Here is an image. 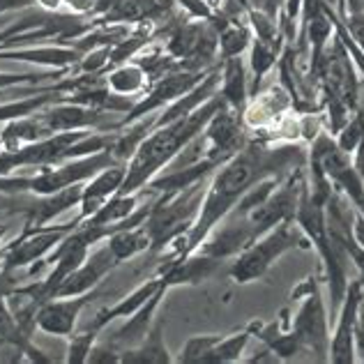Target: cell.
<instances>
[{
    "mask_svg": "<svg viewBox=\"0 0 364 364\" xmlns=\"http://www.w3.org/2000/svg\"><path fill=\"white\" fill-rule=\"evenodd\" d=\"M222 337H224V334H196V337L187 339V343L182 346V353L176 358V362H180V364H200L208 353L217 346Z\"/></svg>",
    "mask_w": 364,
    "mask_h": 364,
    "instance_id": "f1b7e54d",
    "label": "cell"
},
{
    "mask_svg": "<svg viewBox=\"0 0 364 364\" xmlns=\"http://www.w3.org/2000/svg\"><path fill=\"white\" fill-rule=\"evenodd\" d=\"M88 362L92 364H109V362H120V350L116 346H111L109 341L104 343H95L90 355H88Z\"/></svg>",
    "mask_w": 364,
    "mask_h": 364,
    "instance_id": "1f68e13d",
    "label": "cell"
},
{
    "mask_svg": "<svg viewBox=\"0 0 364 364\" xmlns=\"http://www.w3.org/2000/svg\"><path fill=\"white\" fill-rule=\"evenodd\" d=\"M35 5H40L44 12H58L63 7V0H35Z\"/></svg>",
    "mask_w": 364,
    "mask_h": 364,
    "instance_id": "8d00e7d4",
    "label": "cell"
},
{
    "mask_svg": "<svg viewBox=\"0 0 364 364\" xmlns=\"http://www.w3.org/2000/svg\"><path fill=\"white\" fill-rule=\"evenodd\" d=\"M364 300V279L358 277L348 284L337 316H334V330L330 339L328 362L332 364H353L355 362V321L358 309Z\"/></svg>",
    "mask_w": 364,
    "mask_h": 364,
    "instance_id": "9c48e42d",
    "label": "cell"
},
{
    "mask_svg": "<svg viewBox=\"0 0 364 364\" xmlns=\"http://www.w3.org/2000/svg\"><path fill=\"white\" fill-rule=\"evenodd\" d=\"M362 134H364V111H355L348 118V122L334 134V146H337L343 155L353 157V152L358 150L362 141Z\"/></svg>",
    "mask_w": 364,
    "mask_h": 364,
    "instance_id": "83f0119b",
    "label": "cell"
},
{
    "mask_svg": "<svg viewBox=\"0 0 364 364\" xmlns=\"http://www.w3.org/2000/svg\"><path fill=\"white\" fill-rule=\"evenodd\" d=\"M49 74H31V72H23V74H14V72H0V90H7V88H14V85H26V83H40L44 81Z\"/></svg>",
    "mask_w": 364,
    "mask_h": 364,
    "instance_id": "4dcf8cb0",
    "label": "cell"
},
{
    "mask_svg": "<svg viewBox=\"0 0 364 364\" xmlns=\"http://www.w3.org/2000/svg\"><path fill=\"white\" fill-rule=\"evenodd\" d=\"M5 233H7V224H0V242H3Z\"/></svg>",
    "mask_w": 364,
    "mask_h": 364,
    "instance_id": "ab89813d",
    "label": "cell"
},
{
    "mask_svg": "<svg viewBox=\"0 0 364 364\" xmlns=\"http://www.w3.org/2000/svg\"><path fill=\"white\" fill-rule=\"evenodd\" d=\"M63 5L70 7V14H76V16L100 12V0H63Z\"/></svg>",
    "mask_w": 364,
    "mask_h": 364,
    "instance_id": "836d02e7",
    "label": "cell"
},
{
    "mask_svg": "<svg viewBox=\"0 0 364 364\" xmlns=\"http://www.w3.org/2000/svg\"><path fill=\"white\" fill-rule=\"evenodd\" d=\"M81 194H83V182L81 185H70L60 191H53V194L46 196H37L31 210L26 215V224L28 228H37V226H46L51 224L55 217H60L67 210H72L81 203Z\"/></svg>",
    "mask_w": 364,
    "mask_h": 364,
    "instance_id": "9a60e30c",
    "label": "cell"
},
{
    "mask_svg": "<svg viewBox=\"0 0 364 364\" xmlns=\"http://www.w3.org/2000/svg\"><path fill=\"white\" fill-rule=\"evenodd\" d=\"M249 44H252V31L242 23L231 21L219 31V60L242 55Z\"/></svg>",
    "mask_w": 364,
    "mask_h": 364,
    "instance_id": "d4e9b609",
    "label": "cell"
},
{
    "mask_svg": "<svg viewBox=\"0 0 364 364\" xmlns=\"http://www.w3.org/2000/svg\"><path fill=\"white\" fill-rule=\"evenodd\" d=\"M176 3L182 9H187V14L194 16V18H203V21H210V18L215 16V9H213V5L208 3V0H176Z\"/></svg>",
    "mask_w": 364,
    "mask_h": 364,
    "instance_id": "d6a6232c",
    "label": "cell"
},
{
    "mask_svg": "<svg viewBox=\"0 0 364 364\" xmlns=\"http://www.w3.org/2000/svg\"><path fill=\"white\" fill-rule=\"evenodd\" d=\"M0 58L3 60H26L44 67H55V70H67L81 60V53L74 46H21V49H0Z\"/></svg>",
    "mask_w": 364,
    "mask_h": 364,
    "instance_id": "ac0fdd59",
    "label": "cell"
},
{
    "mask_svg": "<svg viewBox=\"0 0 364 364\" xmlns=\"http://www.w3.org/2000/svg\"><path fill=\"white\" fill-rule=\"evenodd\" d=\"M79 224H81V219L76 217L74 222H67V224H46L37 228L23 226V231L18 233L16 240L3 247L0 267H3L5 272H14V270H21V267H28V277L40 274L46 256H49L53 249L65 240V235L72 233Z\"/></svg>",
    "mask_w": 364,
    "mask_h": 364,
    "instance_id": "5b68a950",
    "label": "cell"
},
{
    "mask_svg": "<svg viewBox=\"0 0 364 364\" xmlns=\"http://www.w3.org/2000/svg\"><path fill=\"white\" fill-rule=\"evenodd\" d=\"M97 295H100V286L90 293L74 295V298H51L42 302L35 311L37 330H42L46 334H55V337H70L76 323H79V316Z\"/></svg>",
    "mask_w": 364,
    "mask_h": 364,
    "instance_id": "30bf717a",
    "label": "cell"
},
{
    "mask_svg": "<svg viewBox=\"0 0 364 364\" xmlns=\"http://www.w3.org/2000/svg\"><path fill=\"white\" fill-rule=\"evenodd\" d=\"M306 247H309L306 233L298 226L295 219H286V222L277 224L267 233L258 235L254 242H249L242 252L237 254L235 263L231 267V279L235 284H249V282L261 279L284 254L293 252V249H306Z\"/></svg>",
    "mask_w": 364,
    "mask_h": 364,
    "instance_id": "277c9868",
    "label": "cell"
},
{
    "mask_svg": "<svg viewBox=\"0 0 364 364\" xmlns=\"http://www.w3.org/2000/svg\"><path fill=\"white\" fill-rule=\"evenodd\" d=\"M355 330L364 332V300H362L360 309H358V321H355Z\"/></svg>",
    "mask_w": 364,
    "mask_h": 364,
    "instance_id": "f35d334b",
    "label": "cell"
},
{
    "mask_svg": "<svg viewBox=\"0 0 364 364\" xmlns=\"http://www.w3.org/2000/svg\"><path fill=\"white\" fill-rule=\"evenodd\" d=\"M107 247L111 256L116 258V263H127L132 258H136L141 254L150 252V235L146 233V228L141 226H132V228H122V231L111 233L107 240Z\"/></svg>",
    "mask_w": 364,
    "mask_h": 364,
    "instance_id": "7402d4cb",
    "label": "cell"
},
{
    "mask_svg": "<svg viewBox=\"0 0 364 364\" xmlns=\"http://www.w3.org/2000/svg\"><path fill=\"white\" fill-rule=\"evenodd\" d=\"M293 300H300V309L295 318L289 323V330H293L304 343V350L316 355L318 362H328L330 350V316L325 311V302L321 295V286L316 277H306L298 289L291 293Z\"/></svg>",
    "mask_w": 364,
    "mask_h": 364,
    "instance_id": "8992f818",
    "label": "cell"
},
{
    "mask_svg": "<svg viewBox=\"0 0 364 364\" xmlns=\"http://www.w3.org/2000/svg\"><path fill=\"white\" fill-rule=\"evenodd\" d=\"M35 200L33 191H18V194H9V191H0V217H14V215H28Z\"/></svg>",
    "mask_w": 364,
    "mask_h": 364,
    "instance_id": "f546056e",
    "label": "cell"
},
{
    "mask_svg": "<svg viewBox=\"0 0 364 364\" xmlns=\"http://www.w3.org/2000/svg\"><path fill=\"white\" fill-rule=\"evenodd\" d=\"M111 92L122 95V97L139 100L143 92L150 88V76L139 63H122L111 67L109 74H104Z\"/></svg>",
    "mask_w": 364,
    "mask_h": 364,
    "instance_id": "ffe728a7",
    "label": "cell"
},
{
    "mask_svg": "<svg viewBox=\"0 0 364 364\" xmlns=\"http://www.w3.org/2000/svg\"><path fill=\"white\" fill-rule=\"evenodd\" d=\"M35 5V0H0V14L14 12V9H26Z\"/></svg>",
    "mask_w": 364,
    "mask_h": 364,
    "instance_id": "e575fe53",
    "label": "cell"
},
{
    "mask_svg": "<svg viewBox=\"0 0 364 364\" xmlns=\"http://www.w3.org/2000/svg\"><path fill=\"white\" fill-rule=\"evenodd\" d=\"M208 182L200 180L182 191H161L152 203L143 228L150 235V254H164L180 237L189 233L205 196Z\"/></svg>",
    "mask_w": 364,
    "mask_h": 364,
    "instance_id": "3957f363",
    "label": "cell"
},
{
    "mask_svg": "<svg viewBox=\"0 0 364 364\" xmlns=\"http://www.w3.org/2000/svg\"><path fill=\"white\" fill-rule=\"evenodd\" d=\"M164 316L157 314L155 323L148 330L146 337L141 339L134 348H124L120 353V362L122 364H171L176 362V358L171 355L166 343H164Z\"/></svg>",
    "mask_w": 364,
    "mask_h": 364,
    "instance_id": "e0dca14e",
    "label": "cell"
},
{
    "mask_svg": "<svg viewBox=\"0 0 364 364\" xmlns=\"http://www.w3.org/2000/svg\"><path fill=\"white\" fill-rule=\"evenodd\" d=\"M219 72H222V88H219V95H222L224 102L233 111L242 113V116H245L249 85H247V72H245L242 58H240V55H235V58L222 60Z\"/></svg>",
    "mask_w": 364,
    "mask_h": 364,
    "instance_id": "d6986e66",
    "label": "cell"
},
{
    "mask_svg": "<svg viewBox=\"0 0 364 364\" xmlns=\"http://www.w3.org/2000/svg\"><path fill=\"white\" fill-rule=\"evenodd\" d=\"M100 332L97 328H92V325H85V328H81L79 332H72L70 341H67V358L65 362L67 364H85L88 362V355H90V350L92 346L97 343L100 339Z\"/></svg>",
    "mask_w": 364,
    "mask_h": 364,
    "instance_id": "4316f807",
    "label": "cell"
},
{
    "mask_svg": "<svg viewBox=\"0 0 364 364\" xmlns=\"http://www.w3.org/2000/svg\"><path fill=\"white\" fill-rule=\"evenodd\" d=\"M171 289L164 284L161 289L152 295V298L141 306L139 311H134L132 316H127V321H124V325L120 330H116L109 337V343L111 346H116L120 353L124 350V348H134L136 343H141V339L146 337L148 334V330L152 328V323H155V318H157V314H159V306H161V302H164V298H166V293H168Z\"/></svg>",
    "mask_w": 364,
    "mask_h": 364,
    "instance_id": "5bb4252c",
    "label": "cell"
},
{
    "mask_svg": "<svg viewBox=\"0 0 364 364\" xmlns=\"http://www.w3.org/2000/svg\"><path fill=\"white\" fill-rule=\"evenodd\" d=\"M222 104L224 97L217 90L213 97L205 104H200L196 111H191L189 116L152 129L129 157L127 176H124V182L118 194H134V191L146 187L152 178H157L164 168H168L171 161L205 129V124Z\"/></svg>",
    "mask_w": 364,
    "mask_h": 364,
    "instance_id": "7a4b0ae2",
    "label": "cell"
},
{
    "mask_svg": "<svg viewBox=\"0 0 364 364\" xmlns=\"http://www.w3.org/2000/svg\"><path fill=\"white\" fill-rule=\"evenodd\" d=\"M116 258L111 256L107 242L100 245L97 249H90V254L85 256V261L70 272L55 289L53 298H74V295H83L95 291L104 282V277H109L116 270Z\"/></svg>",
    "mask_w": 364,
    "mask_h": 364,
    "instance_id": "8fae6325",
    "label": "cell"
},
{
    "mask_svg": "<svg viewBox=\"0 0 364 364\" xmlns=\"http://www.w3.org/2000/svg\"><path fill=\"white\" fill-rule=\"evenodd\" d=\"M258 323H261V321L249 323V328L242 330V332H237V334H228V337H222L217 346L208 353L200 364H231V362H240L249 339H252L254 334H256Z\"/></svg>",
    "mask_w": 364,
    "mask_h": 364,
    "instance_id": "603a6c76",
    "label": "cell"
},
{
    "mask_svg": "<svg viewBox=\"0 0 364 364\" xmlns=\"http://www.w3.org/2000/svg\"><path fill=\"white\" fill-rule=\"evenodd\" d=\"M237 3H240V5L245 7V5H247V0H237Z\"/></svg>",
    "mask_w": 364,
    "mask_h": 364,
    "instance_id": "b9f144b4",
    "label": "cell"
},
{
    "mask_svg": "<svg viewBox=\"0 0 364 364\" xmlns=\"http://www.w3.org/2000/svg\"><path fill=\"white\" fill-rule=\"evenodd\" d=\"M323 5H328V3H337V0H321Z\"/></svg>",
    "mask_w": 364,
    "mask_h": 364,
    "instance_id": "60d3db41",
    "label": "cell"
},
{
    "mask_svg": "<svg viewBox=\"0 0 364 364\" xmlns=\"http://www.w3.org/2000/svg\"><path fill=\"white\" fill-rule=\"evenodd\" d=\"M353 155H355V159H353V166H355V171L364 178V134H362V141H360L358 150L353 152Z\"/></svg>",
    "mask_w": 364,
    "mask_h": 364,
    "instance_id": "d590c367",
    "label": "cell"
},
{
    "mask_svg": "<svg viewBox=\"0 0 364 364\" xmlns=\"http://www.w3.org/2000/svg\"><path fill=\"white\" fill-rule=\"evenodd\" d=\"M213 70H215V67H213ZM213 70H203V72H194V70H171L164 76H159V79L152 81L150 88L143 92L136 102H134V107L129 109V113H124L122 120L113 124L111 132L113 129L127 127V124L136 122L141 118L150 116V113L161 111L164 107H168L171 102H176L178 97H182V95L194 88V85H198Z\"/></svg>",
    "mask_w": 364,
    "mask_h": 364,
    "instance_id": "52a82bcc",
    "label": "cell"
},
{
    "mask_svg": "<svg viewBox=\"0 0 364 364\" xmlns=\"http://www.w3.org/2000/svg\"><path fill=\"white\" fill-rule=\"evenodd\" d=\"M161 286H164V279L157 274V277H152V279L148 282H143L141 286H136L129 295H124V298H120L116 304H111V306H104V309L100 311H95V316L88 321V325H92V328H97V330H104L111 321H116V318H127V316H132L134 311H139L143 304H146L152 295H155Z\"/></svg>",
    "mask_w": 364,
    "mask_h": 364,
    "instance_id": "2e32d148",
    "label": "cell"
},
{
    "mask_svg": "<svg viewBox=\"0 0 364 364\" xmlns=\"http://www.w3.org/2000/svg\"><path fill=\"white\" fill-rule=\"evenodd\" d=\"M355 362H364V332L355 330Z\"/></svg>",
    "mask_w": 364,
    "mask_h": 364,
    "instance_id": "74e56055",
    "label": "cell"
},
{
    "mask_svg": "<svg viewBox=\"0 0 364 364\" xmlns=\"http://www.w3.org/2000/svg\"><path fill=\"white\" fill-rule=\"evenodd\" d=\"M40 120L49 134L58 132H79V129H102L107 124V111L83 107L74 102H55L40 111ZM109 129V124H107Z\"/></svg>",
    "mask_w": 364,
    "mask_h": 364,
    "instance_id": "7c38bea8",
    "label": "cell"
},
{
    "mask_svg": "<svg viewBox=\"0 0 364 364\" xmlns=\"http://www.w3.org/2000/svg\"><path fill=\"white\" fill-rule=\"evenodd\" d=\"M65 92H58L51 85L49 90H42L40 95H31V97H23V100H16V102H7V104H0V122H7V120H18V118H28L33 113L46 109L49 104H55L63 100Z\"/></svg>",
    "mask_w": 364,
    "mask_h": 364,
    "instance_id": "cb8c5ba5",
    "label": "cell"
},
{
    "mask_svg": "<svg viewBox=\"0 0 364 364\" xmlns=\"http://www.w3.org/2000/svg\"><path fill=\"white\" fill-rule=\"evenodd\" d=\"M124 176H127V164H124V161H118V164L102 168L100 173H95L88 182H83V194H81V203H79L81 222L97 213L111 196L118 194L122 182H124Z\"/></svg>",
    "mask_w": 364,
    "mask_h": 364,
    "instance_id": "4fadbf2b",
    "label": "cell"
},
{
    "mask_svg": "<svg viewBox=\"0 0 364 364\" xmlns=\"http://www.w3.org/2000/svg\"><path fill=\"white\" fill-rule=\"evenodd\" d=\"M277 55H279V40L277 42H267V40H252V70H254V95L261 79L265 76V72H270L274 63H277Z\"/></svg>",
    "mask_w": 364,
    "mask_h": 364,
    "instance_id": "484cf974",
    "label": "cell"
},
{
    "mask_svg": "<svg viewBox=\"0 0 364 364\" xmlns=\"http://www.w3.org/2000/svg\"><path fill=\"white\" fill-rule=\"evenodd\" d=\"M306 150L295 143L272 146L267 141H247L245 146L219 166L205 187V196L196 215L194 226L182 240L168 249L171 258H182L203 245L217 224L231 213L249 187L267 176H282L306 164Z\"/></svg>",
    "mask_w": 364,
    "mask_h": 364,
    "instance_id": "6da1fadb",
    "label": "cell"
},
{
    "mask_svg": "<svg viewBox=\"0 0 364 364\" xmlns=\"http://www.w3.org/2000/svg\"><path fill=\"white\" fill-rule=\"evenodd\" d=\"M111 164H118L111 148L95 152V155L67 159L63 164L40 168L35 176H31V191L37 196H46L70 185H81V182H88L95 173H100L102 168H107Z\"/></svg>",
    "mask_w": 364,
    "mask_h": 364,
    "instance_id": "ba28073f",
    "label": "cell"
},
{
    "mask_svg": "<svg viewBox=\"0 0 364 364\" xmlns=\"http://www.w3.org/2000/svg\"><path fill=\"white\" fill-rule=\"evenodd\" d=\"M46 136H51V134L44 127V122L40 120V111H37L28 118L7 120L3 132H0V148L3 150H18L21 146L42 141Z\"/></svg>",
    "mask_w": 364,
    "mask_h": 364,
    "instance_id": "44dd1931",
    "label": "cell"
}]
</instances>
